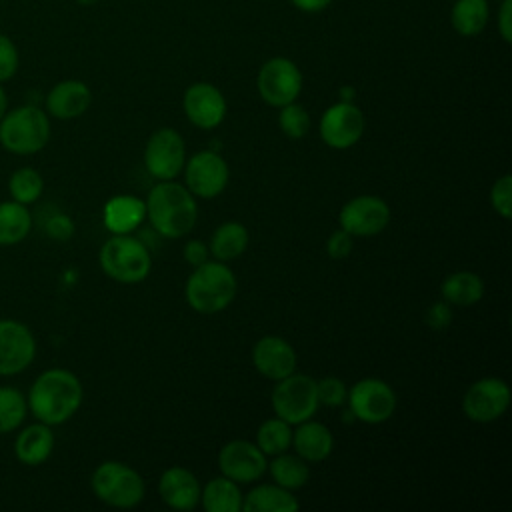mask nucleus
I'll return each instance as SVG.
<instances>
[{"label":"nucleus","mask_w":512,"mask_h":512,"mask_svg":"<svg viewBox=\"0 0 512 512\" xmlns=\"http://www.w3.org/2000/svg\"><path fill=\"white\" fill-rule=\"evenodd\" d=\"M146 218L160 236L182 238L198 220L196 196L176 180H158L146 198Z\"/></svg>","instance_id":"obj_2"},{"label":"nucleus","mask_w":512,"mask_h":512,"mask_svg":"<svg viewBox=\"0 0 512 512\" xmlns=\"http://www.w3.org/2000/svg\"><path fill=\"white\" fill-rule=\"evenodd\" d=\"M338 224L352 238L376 236L390 224V206L380 196H354L340 208Z\"/></svg>","instance_id":"obj_14"},{"label":"nucleus","mask_w":512,"mask_h":512,"mask_svg":"<svg viewBox=\"0 0 512 512\" xmlns=\"http://www.w3.org/2000/svg\"><path fill=\"white\" fill-rule=\"evenodd\" d=\"M238 280L230 266L220 260H208L196 266L184 284V298L198 314H216L236 298Z\"/></svg>","instance_id":"obj_3"},{"label":"nucleus","mask_w":512,"mask_h":512,"mask_svg":"<svg viewBox=\"0 0 512 512\" xmlns=\"http://www.w3.org/2000/svg\"><path fill=\"white\" fill-rule=\"evenodd\" d=\"M490 206L498 216L508 220L512 216V176L502 174L490 188Z\"/></svg>","instance_id":"obj_36"},{"label":"nucleus","mask_w":512,"mask_h":512,"mask_svg":"<svg viewBox=\"0 0 512 512\" xmlns=\"http://www.w3.org/2000/svg\"><path fill=\"white\" fill-rule=\"evenodd\" d=\"M298 508L300 502L292 490H286L274 482L258 484L242 500L244 512H296Z\"/></svg>","instance_id":"obj_24"},{"label":"nucleus","mask_w":512,"mask_h":512,"mask_svg":"<svg viewBox=\"0 0 512 512\" xmlns=\"http://www.w3.org/2000/svg\"><path fill=\"white\" fill-rule=\"evenodd\" d=\"M352 248H354V238L342 228L334 230L326 240V252L332 260H344L346 256H350Z\"/></svg>","instance_id":"obj_38"},{"label":"nucleus","mask_w":512,"mask_h":512,"mask_svg":"<svg viewBox=\"0 0 512 512\" xmlns=\"http://www.w3.org/2000/svg\"><path fill=\"white\" fill-rule=\"evenodd\" d=\"M248 242H250V234L246 226L242 222L228 220L212 232L208 250H210V256H214V260L228 264L246 252Z\"/></svg>","instance_id":"obj_25"},{"label":"nucleus","mask_w":512,"mask_h":512,"mask_svg":"<svg viewBox=\"0 0 512 512\" xmlns=\"http://www.w3.org/2000/svg\"><path fill=\"white\" fill-rule=\"evenodd\" d=\"M184 186L196 198H216L224 192L230 180V168L216 150H202L184 162Z\"/></svg>","instance_id":"obj_12"},{"label":"nucleus","mask_w":512,"mask_h":512,"mask_svg":"<svg viewBox=\"0 0 512 512\" xmlns=\"http://www.w3.org/2000/svg\"><path fill=\"white\" fill-rule=\"evenodd\" d=\"M6 110H8V96H6L4 86L0 84V120H2V116L6 114Z\"/></svg>","instance_id":"obj_45"},{"label":"nucleus","mask_w":512,"mask_h":512,"mask_svg":"<svg viewBox=\"0 0 512 512\" xmlns=\"http://www.w3.org/2000/svg\"><path fill=\"white\" fill-rule=\"evenodd\" d=\"M496 26H498V34L500 38L510 44L512 42V0H502L498 16H496Z\"/></svg>","instance_id":"obj_42"},{"label":"nucleus","mask_w":512,"mask_h":512,"mask_svg":"<svg viewBox=\"0 0 512 512\" xmlns=\"http://www.w3.org/2000/svg\"><path fill=\"white\" fill-rule=\"evenodd\" d=\"M426 324L434 330H442L446 328L450 322H452V308L448 302L440 300V302H434L428 310H426V316H424Z\"/></svg>","instance_id":"obj_39"},{"label":"nucleus","mask_w":512,"mask_h":512,"mask_svg":"<svg viewBox=\"0 0 512 512\" xmlns=\"http://www.w3.org/2000/svg\"><path fill=\"white\" fill-rule=\"evenodd\" d=\"M256 446L266 458L286 452L292 446V424L278 416L264 420L256 432Z\"/></svg>","instance_id":"obj_31"},{"label":"nucleus","mask_w":512,"mask_h":512,"mask_svg":"<svg viewBox=\"0 0 512 512\" xmlns=\"http://www.w3.org/2000/svg\"><path fill=\"white\" fill-rule=\"evenodd\" d=\"M46 232H48L50 238L64 242V240H68L74 234V222L66 214H54L46 222Z\"/></svg>","instance_id":"obj_40"},{"label":"nucleus","mask_w":512,"mask_h":512,"mask_svg":"<svg viewBox=\"0 0 512 512\" xmlns=\"http://www.w3.org/2000/svg\"><path fill=\"white\" fill-rule=\"evenodd\" d=\"M202 486L194 472L184 466H170L158 480V494L172 510H194L200 504Z\"/></svg>","instance_id":"obj_19"},{"label":"nucleus","mask_w":512,"mask_h":512,"mask_svg":"<svg viewBox=\"0 0 512 512\" xmlns=\"http://www.w3.org/2000/svg\"><path fill=\"white\" fill-rule=\"evenodd\" d=\"M54 432L52 426L44 424V422H34L24 426L14 440V454L16 460L24 466H40L44 464L52 452H54Z\"/></svg>","instance_id":"obj_22"},{"label":"nucleus","mask_w":512,"mask_h":512,"mask_svg":"<svg viewBox=\"0 0 512 512\" xmlns=\"http://www.w3.org/2000/svg\"><path fill=\"white\" fill-rule=\"evenodd\" d=\"M28 414L26 396L12 386H0V436L18 430Z\"/></svg>","instance_id":"obj_33"},{"label":"nucleus","mask_w":512,"mask_h":512,"mask_svg":"<svg viewBox=\"0 0 512 512\" xmlns=\"http://www.w3.org/2000/svg\"><path fill=\"white\" fill-rule=\"evenodd\" d=\"M296 350L282 336L266 334L252 346V366L264 378L276 382L296 372Z\"/></svg>","instance_id":"obj_18"},{"label":"nucleus","mask_w":512,"mask_h":512,"mask_svg":"<svg viewBox=\"0 0 512 512\" xmlns=\"http://www.w3.org/2000/svg\"><path fill=\"white\" fill-rule=\"evenodd\" d=\"M354 96H356V90L352 86H342L340 88V100L342 102H354Z\"/></svg>","instance_id":"obj_44"},{"label":"nucleus","mask_w":512,"mask_h":512,"mask_svg":"<svg viewBox=\"0 0 512 512\" xmlns=\"http://www.w3.org/2000/svg\"><path fill=\"white\" fill-rule=\"evenodd\" d=\"M510 398L512 392L506 380L486 376L468 386L462 398V412L472 422L488 424L504 416L510 406Z\"/></svg>","instance_id":"obj_10"},{"label":"nucleus","mask_w":512,"mask_h":512,"mask_svg":"<svg viewBox=\"0 0 512 512\" xmlns=\"http://www.w3.org/2000/svg\"><path fill=\"white\" fill-rule=\"evenodd\" d=\"M242 500L240 484L226 476L212 478L200 492V504L206 512H240Z\"/></svg>","instance_id":"obj_27"},{"label":"nucleus","mask_w":512,"mask_h":512,"mask_svg":"<svg viewBox=\"0 0 512 512\" xmlns=\"http://www.w3.org/2000/svg\"><path fill=\"white\" fill-rule=\"evenodd\" d=\"M50 140V116L34 104H24L0 120V144L4 150L18 156H32L40 152Z\"/></svg>","instance_id":"obj_4"},{"label":"nucleus","mask_w":512,"mask_h":512,"mask_svg":"<svg viewBox=\"0 0 512 512\" xmlns=\"http://www.w3.org/2000/svg\"><path fill=\"white\" fill-rule=\"evenodd\" d=\"M182 256H184V260H186L192 268H196V266H200V264H204V262L210 260V250H208V244H206L204 240L194 238V240H188V242L184 244Z\"/></svg>","instance_id":"obj_41"},{"label":"nucleus","mask_w":512,"mask_h":512,"mask_svg":"<svg viewBox=\"0 0 512 512\" xmlns=\"http://www.w3.org/2000/svg\"><path fill=\"white\" fill-rule=\"evenodd\" d=\"M290 2L294 8H298L300 12H306V14L322 12L332 4V0H290Z\"/></svg>","instance_id":"obj_43"},{"label":"nucleus","mask_w":512,"mask_h":512,"mask_svg":"<svg viewBox=\"0 0 512 512\" xmlns=\"http://www.w3.org/2000/svg\"><path fill=\"white\" fill-rule=\"evenodd\" d=\"M182 108L188 122L200 130H212L226 118V98L210 82H194L184 90Z\"/></svg>","instance_id":"obj_17"},{"label":"nucleus","mask_w":512,"mask_h":512,"mask_svg":"<svg viewBox=\"0 0 512 512\" xmlns=\"http://www.w3.org/2000/svg\"><path fill=\"white\" fill-rule=\"evenodd\" d=\"M36 358V338L32 330L14 318L0 320V376L24 372Z\"/></svg>","instance_id":"obj_15"},{"label":"nucleus","mask_w":512,"mask_h":512,"mask_svg":"<svg viewBox=\"0 0 512 512\" xmlns=\"http://www.w3.org/2000/svg\"><path fill=\"white\" fill-rule=\"evenodd\" d=\"M94 496L112 508H134L144 500L142 476L128 464L106 460L96 466L90 478Z\"/></svg>","instance_id":"obj_6"},{"label":"nucleus","mask_w":512,"mask_h":512,"mask_svg":"<svg viewBox=\"0 0 512 512\" xmlns=\"http://www.w3.org/2000/svg\"><path fill=\"white\" fill-rule=\"evenodd\" d=\"M364 128V112L354 102L338 100L320 116V138L332 150L352 148L362 138Z\"/></svg>","instance_id":"obj_13"},{"label":"nucleus","mask_w":512,"mask_h":512,"mask_svg":"<svg viewBox=\"0 0 512 512\" xmlns=\"http://www.w3.org/2000/svg\"><path fill=\"white\" fill-rule=\"evenodd\" d=\"M146 218V202L132 194H118L106 200L102 224L110 234H132Z\"/></svg>","instance_id":"obj_21"},{"label":"nucleus","mask_w":512,"mask_h":512,"mask_svg":"<svg viewBox=\"0 0 512 512\" xmlns=\"http://www.w3.org/2000/svg\"><path fill=\"white\" fill-rule=\"evenodd\" d=\"M278 110H280L278 112V126H280L284 136H288L292 140H300L310 132L312 120H310L308 110L302 104L290 102V104H286Z\"/></svg>","instance_id":"obj_34"},{"label":"nucleus","mask_w":512,"mask_h":512,"mask_svg":"<svg viewBox=\"0 0 512 512\" xmlns=\"http://www.w3.org/2000/svg\"><path fill=\"white\" fill-rule=\"evenodd\" d=\"M346 404L354 420L364 424H382L392 418L398 400L388 382L380 378H362L348 388Z\"/></svg>","instance_id":"obj_9"},{"label":"nucleus","mask_w":512,"mask_h":512,"mask_svg":"<svg viewBox=\"0 0 512 512\" xmlns=\"http://www.w3.org/2000/svg\"><path fill=\"white\" fill-rule=\"evenodd\" d=\"M8 192L10 198L20 204H34L44 192V178L36 168L22 166L10 174Z\"/></svg>","instance_id":"obj_32"},{"label":"nucleus","mask_w":512,"mask_h":512,"mask_svg":"<svg viewBox=\"0 0 512 512\" xmlns=\"http://www.w3.org/2000/svg\"><path fill=\"white\" fill-rule=\"evenodd\" d=\"M490 18L488 0H454L450 8V24L464 38L478 36Z\"/></svg>","instance_id":"obj_28"},{"label":"nucleus","mask_w":512,"mask_h":512,"mask_svg":"<svg viewBox=\"0 0 512 512\" xmlns=\"http://www.w3.org/2000/svg\"><path fill=\"white\" fill-rule=\"evenodd\" d=\"M84 388L80 378L66 368H48L32 382L26 404L38 422L58 426L68 422L80 408Z\"/></svg>","instance_id":"obj_1"},{"label":"nucleus","mask_w":512,"mask_h":512,"mask_svg":"<svg viewBox=\"0 0 512 512\" xmlns=\"http://www.w3.org/2000/svg\"><path fill=\"white\" fill-rule=\"evenodd\" d=\"M266 466V454L250 440H230L218 452L220 474L238 484H252L260 480Z\"/></svg>","instance_id":"obj_16"},{"label":"nucleus","mask_w":512,"mask_h":512,"mask_svg":"<svg viewBox=\"0 0 512 512\" xmlns=\"http://www.w3.org/2000/svg\"><path fill=\"white\" fill-rule=\"evenodd\" d=\"M318 390V402L328 408H340L346 404L348 398V386L342 378L326 376L322 380H316Z\"/></svg>","instance_id":"obj_35"},{"label":"nucleus","mask_w":512,"mask_h":512,"mask_svg":"<svg viewBox=\"0 0 512 512\" xmlns=\"http://www.w3.org/2000/svg\"><path fill=\"white\" fill-rule=\"evenodd\" d=\"M20 66V52L14 40L6 34H0V84L12 80Z\"/></svg>","instance_id":"obj_37"},{"label":"nucleus","mask_w":512,"mask_h":512,"mask_svg":"<svg viewBox=\"0 0 512 512\" xmlns=\"http://www.w3.org/2000/svg\"><path fill=\"white\" fill-rule=\"evenodd\" d=\"M80 6H94V4H98L100 0H76Z\"/></svg>","instance_id":"obj_46"},{"label":"nucleus","mask_w":512,"mask_h":512,"mask_svg":"<svg viewBox=\"0 0 512 512\" xmlns=\"http://www.w3.org/2000/svg\"><path fill=\"white\" fill-rule=\"evenodd\" d=\"M304 86V76L296 62L286 56L268 58L256 76V90L260 98L272 106L282 108L296 102Z\"/></svg>","instance_id":"obj_8"},{"label":"nucleus","mask_w":512,"mask_h":512,"mask_svg":"<svg viewBox=\"0 0 512 512\" xmlns=\"http://www.w3.org/2000/svg\"><path fill=\"white\" fill-rule=\"evenodd\" d=\"M266 470L270 472L272 482L286 490H298L310 478L308 462L304 458H300L298 454H288V450L272 456Z\"/></svg>","instance_id":"obj_30"},{"label":"nucleus","mask_w":512,"mask_h":512,"mask_svg":"<svg viewBox=\"0 0 512 512\" xmlns=\"http://www.w3.org/2000/svg\"><path fill=\"white\" fill-rule=\"evenodd\" d=\"M442 300L450 306L468 308L482 300L484 296V280L470 270H458L444 278L440 286Z\"/></svg>","instance_id":"obj_26"},{"label":"nucleus","mask_w":512,"mask_h":512,"mask_svg":"<svg viewBox=\"0 0 512 512\" xmlns=\"http://www.w3.org/2000/svg\"><path fill=\"white\" fill-rule=\"evenodd\" d=\"M270 404L274 414L292 426L310 420L320 406L316 380L296 372L276 380L270 394Z\"/></svg>","instance_id":"obj_7"},{"label":"nucleus","mask_w":512,"mask_h":512,"mask_svg":"<svg viewBox=\"0 0 512 512\" xmlns=\"http://www.w3.org/2000/svg\"><path fill=\"white\" fill-rule=\"evenodd\" d=\"M294 452L306 462H322L334 450V434L318 420H304L292 430Z\"/></svg>","instance_id":"obj_23"},{"label":"nucleus","mask_w":512,"mask_h":512,"mask_svg":"<svg viewBox=\"0 0 512 512\" xmlns=\"http://www.w3.org/2000/svg\"><path fill=\"white\" fill-rule=\"evenodd\" d=\"M32 230V214L26 204L16 200L0 202V246H16Z\"/></svg>","instance_id":"obj_29"},{"label":"nucleus","mask_w":512,"mask_h":512,"mask_svg":"<svg viewBox=\"0 0 512 512\" xmlns=\"http://www.w3.org/2000/svg\"><path fill=\"white\" fill-rule=\"evenodd\" d=\"M92 104V90L82 80H60L46 94V114L56 120H74Z\"/></svg>","instance_id":"obj_20"},{"label":"nucleus","mask_w":512,"mask_h":512,"mask_svg":"<svg viewBox=\"0 0 512 512\" xmlns=\"http://www.w3.org/2000/svg\"><path fill=\"white\" fill-rule=\"evenodd\" d=\"M186 162V144L174 128H158L144 146V166L156 180H174Z\"/></svg>","instance_id":"obj_11"},{"label":"nucleus","mask_w":512,"mask_h":512,"mask_svg":"<svg viewBox=\"0 0 512 512\" xmlns=\"http://www.w3.org/2000/svg\"><path fill=\"white\" fill-rule=\"evenodd\" d=\"M98 260L102 272L120 284L142 282L152 268L150 250L130 234H112L102 244Z\"/></svg>","instance_id":"obj_5"}]
</instances>
